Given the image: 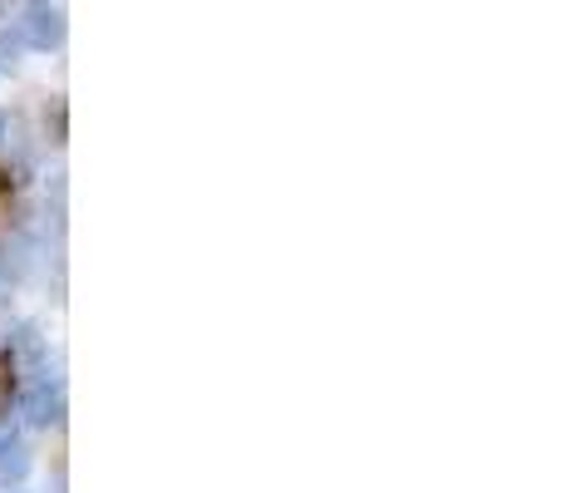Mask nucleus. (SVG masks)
Returning a JSON list of instances; mask_svg holds the SVG:
<instances>
[{"instance_id": "nucleus-1", "label": "nucleus", "mask_w": 562, "mask_h": 493, "mask_svg": "<svg viewBox=\"0 0 562 493\" xmlns=\"http://www.w3.org/2000/svg\"><path fill=\"white\" fill-rule=\"evenodd\" d=\"M15 40L30 49H55L59 40H65V20L49 5H30V10H20V20H15Z\"/></svg>"}, {"instance_id": "nucleus-2", "label": "nucleus", "mask_w": 562, "mask_h": 493, "mask_svg": "<svg viewBox=\"0 0 562 493\" xmlns=\"http://www.w3.org/2000/svg\"><path fill=\"white\" fill-rule=\"evenodd\" d=\"M5 400H10V366L0 360V410H5Z\"/></svg>"}, {"instance_id": "nucleus-3", "label": "nucleus", "mask_w": 562, "mask_h": 493, "mask_svg": "<svg viewBox=\"0 0 562 493\" xmlns=\"http://www.w3.org/2000/svg\"><path fill=\"white\" fill-rule=\"evenodd\" d=\"M5 5H10V0H0V10H5Z\"/></svg>"}]
</instances>
